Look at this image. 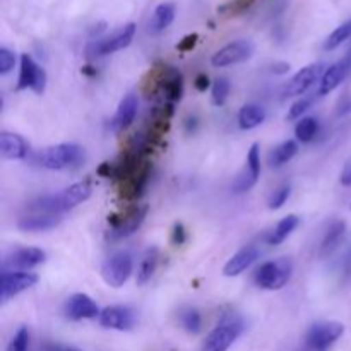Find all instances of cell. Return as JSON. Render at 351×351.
Returning <instances> with one entry per match:
<instances>
[{
    "label": "cell",
    "instance_id": "cell-1",
    "mask_svg": "<svg viewBox=\"0 0 351 351\" xmlns=\"http://www.w3.org/2000/svg\"><path fill=\"white\" fill-rule=\"evenodd\" d=\"M91 192L93 189L89 182H77V184H72L71 187H67L60 194L38 197L27 208L33 213H53V215H58V213L69 211V209L88 201L91 197Z\"/></svg>",
    "mask_w": 351,
    "mask_h": 351
},
{
    "label": "cell",
    "instance_id": "cell-2",
    "mask_svg": "<svg viewBox=\"0 0 351 351\" xmlns=\"http://www.w3.org/2000/svg\"><path fill=\"white\" fill-rule=\"evenodd\" d=\"M84 160V151L77 144H57L34 153L33 161L47 170H65Z\"/></svg>",
    "mask_w": 351,
    "mask_h": 351
},
{
    "label": "cell",
    "instance_id": "cell-3",
    "mask_svg": "<svg viewBox=\"0 0 351 351\" xmlns=\"http://www.w3.org/2000/svg\"><path fill=\"white\" fill-rule=\"evenodd\" d=\"M147 208L146 204L143 206H134V208L127 209L125 213L122 215H112L108 216V223H110V230L106 233V240L110 242H117V240H122L130 237L132 233H136L137 230L143 226L144 219H146Z\"/></svg>",
    "mask_w": 351,
    "mask_h": 351
},
{
    "label": "cell",
    "instance_id": "cell-4",
    "mask_svg": "<svg viewBox=\"0 0 351 351\" xmlns=\"http://www.w3.org/2000/svg\"><path fill=\"white\" fill-rule=\"evenodd\" d=\"M291 271H293V264L287 257H281V259L269 261V263H264L259 269L256 271V285L263 290L276 291L281 290L283 287H287V283L291 278Z\"/></svg>",
    "mask_w": 351,
    "mask_h": 351
},
{
    "label": "cell",
    "instance_id": "cell-5",
    "mask_svg": "<svg viewBox=\"0 0 351 351\" xmlns=\"http://www.w3.org/2000/svg\"><path fill=\"white\" fill-rule=\"evenodd\" d=\"M243 332L242 319L230 315L225 317L206 338L202 351H228L230 346L240 338Z\"/></svg>",
    "mask_w": 351,
    "mask_h": 351
},
{
    "label": "cell",
    "instance_id": "cell-6",
    "mask_svg": "<svg viewBox=\"0 0 351 351\" xmlns=\"http://www.w3.org/2000/svg\"><path fill=\"white\" fill-rule=\"evenodd\" d=\"M343 332H345V326L341 322H317L308 329L305 336V348L307 351H329L341 338Z\"/></svg>",
    "mask_w": 351,
    "mask_h": 351
},
{
    "label": "cell",
    "instance_id": "cell-7",
    "mask_svg": "<svg viewBox=\"0 0 351 351\" xmlns=\"http://www.w3.org/2000/svg\"><path fill=\"white\" fill-rule=\"evenodd\" d=\"M134 269V263L130 254L117 252L103 264L101 276L105 283L112 288H120L127 283Z\"/></svg>",
    "mask_w": 351,
    "mask_h": 351
},
{
    "label": "cell",
    "instance_id": "cell-8",
    "mask_svg": "<svg viewBox=\"0 0 351 351\" xmlns=\"http://www.w3.org/2000/svg\"><path fill=\"white\" fill-rule=\"evenodd\" d=\"M45 88H47V72L43 71V67H40L31 55H21V71L16 86L17 91L31 89L36 95H43Z\"/></svg>",
    "mask_w": 351,
    "mask_h": 351
},
{
    "label": "cell",
    "instance_id": "cell-9",
    "mask_svg": "<svg viewBox=\"0 0 351 351\" xmlns=\"http://www.w3.org/2000/svg\"><path fill=\"white\" fill-rule=\"evenodd\" d=\"M254 55V43L249 40H237L233 43L226 45L221 50L216 51L211 58V64L215 67H228V65L242 64L249 60Z\"/></svg>",
    "mask_w": 351,
    "mask_h": 351
},
{
    "label": "cell",
    "instance_id": "cell-10",
    "mask_svg": "<svg viewBox=\"0 0 351 351\" xmlns=\"http://www.w3.org/2000/svg\"><path fill=\"white\" fill-rule=\"evenodd\" d=\"M38 283V274L27 273V271H3L2 281V302L10 300L16 295L29 290L31 287Z\"/></svg>",
    "mask_w": 351,
    "mask_h": 351
},
{
    "label": "cell",
    "instance_id": "cell-11",
    "mask_svg": "<svg viewBox=\"0 0 351 351\" xmlns=\"http://www.w3.org/2000/svg\"><path fill=\"white\" fill-rule=\"evenodd\" d=\"M261 175V151L259 144H252L249 149V154H247V165L242 171L239 173V177L233 180L232 189L239 194L242 192L250 191L254 185L257 184Z\"/></svg>",
    "mask_w": 351,
    "mask_h": 351
},
{
    "label": "cell",
    "instance_id": "cell-12",
    "mask_svg": "<svg viewBox=\"0 0 351 351\" xmlns=\"http://www.w3.org/2000/svg\"><path fill=\"white\" fill-rule=\"evenodd\" d=\"M47 261V254L36 247H23L10 252L3 261L5 271H27Z\"/></svg>",
    "mask_w": 351,
    "mask_h": 351
},
{
    "label": "cell",
    "instance_id": "cell-13",
    "mask_svg": "<svg viewBox=\"0 0 351 351\" xmlns=\"http://www.w3.org/2000/svg\"><path fill=\"white\" fill-rule=\"evenodd\" d=\"M134 34H136V24L129 23L123 27H120L119 31H115L110 36L103 38L98 43L93 45V53L95 55H110L115 53V51L123 50V48L129 47L134 40Z\"/></svg>",
    "mask_w": 351,
    "mask_h": 351
},
{
    "label": "cell",
    "instance_id": "cell-14",
    "mask_svg": "<svg viewBox=\"0 0 351 351\" xmlns=\"http://www.w3.org/2000/svg\"><path fill=\"white\" fill-rule=\"evenodd\" d=\"M98 319L103 328L115 329V331H129L136 326V312L122 305L103 308Z\"/></svg>",
    "mask_w": 351,
    "mask_h": 351
},
{
    "label": "cell",
    "instance_id": "cell-15",
    "mask_svg": "<svg viewBox=\"0 0 351 351\" xmlns=\"http://www.w3.org/2000/svg\"><path fill=\"white\" fill-rule=\"evenodd\" d=\"M149 175L151 163L146 160L129 178H127V180L120 182V197L130 202L137 201V199L144 194V191H146L147 182H149Z\"/></svg>",
    "mask_w": 351,
    "mask_h": 351
},
{
    "label": "cell",
    "instance_id": "cell-16",
    "mask_svg": "<svg viewBox=\"0 0 351 351\" xmlns=\"http://www.w3.org/2000/svg\"><path fill=\"white\" fill-rule=\"evenodd\" d=\"M324 75V64H312L298 71L285 88V96H304L319 77Z\"/></svg>",
    "mask_w": 351,
    "mask_h": 351
},
{
    "label": "cell",
    "instance_id": "cell-17",
    "mask_svg": "<svg viewBox=\"0 0 351 351\" xmlns=\"http://www.w3.org/2000/svg\"><path fill=\"white\" fill-rule=\"evenodd\" d=\"M64 312L71 321H82V319H96L99 317V308L89 295L75 293L67 298L64 305Z\"/></svg>",
    "mask_w": 351,
    "mask_h": 351
},
{
    "label": "cell",
    "instance_id": "cell-18",
    "mask_svg": "<svg viewBox=\"0 0 351 351\" xmlns=\"http://www.w3.org/2000/svg\"><path fill=\"white\" fill-rule=\"evenodd\" d=\"M259 259V249L256 245H247L242 250L235 254V256L230 257L228 263L223 267V274L226 278H235L240 276L243 271L249 269L256 261Z\"/></svg>",
    "mask_w": 351,
    "mask_h": 351
},
{
    "label": "cell",
    "instance_id": "cell-19",
    "mask_svg": "<svg viewBox=\"0 0 351 351\" xmlns=\"http://www.w3.org/2000/svg\"><path fill=\"white\" fill-rule=\"evenodd\" d=\"M173 112H175L173 103H168V101L154 110L153 115H151L149 132H147V141H149V143H158V141L168 132Z\"/></svg>",
    "mask_w": 351,
    "mask_h": 351
},
{
    "label": "cell",
    "instance_id": "cell-20",
    "mask_svg": "<svg viewBox=\"0 0 351 351\" xmlns=\"http://www.w3.org/2000/svg\"><path fill=\"white\" fill-rule=\"evenodd\" d=\"M351 69V60L350 58H343V60L332 64L328 71L324 72V75L321 77V84H319V95H329L331 91H335L339 84L346 79V75L350 74Z\"/></svg>",
    "mask_w": 351,
    "mask_h": 351
},
{
    "label": "cell",
    "instance_id": "cell-21",
    "mask_svg": "<svg viewBox=\"0 0 351 351\" xmlns=\"http://www.w3.org/2000/svg\"><path fill=\"white\" fill-rule=\"evenodd\" d=\"M60 216L53 213H31L17 221V228L23 232H47L60 225Z\"/></svg>",
    "mask_w": 351,
    "mask_h": 351
},
{
    "label": "cell",
    "instance_id": "cell-22",
    "mask_svg": "<svg viewBox=\"0 0 351 351\" xmlns=\"http://www.w3.org/2000/svg\"><path fill=\"white\" fill-rule=\"evenodd\" d=\"M137 106H139V101H137L136 95H127L120 101L119 108H117L115 115L112 119V129L115 132H122L134 122L137 115Z\"/></svg>",
    "mask_w": 351,
    "mask_h": 351
},
{
    "label": "cell",
    "instance_id": "cell-23",
    "mask_svg": "<svg viewBox=\"0 0 351 351\" xmlns=\"http://www.w3.org/2000/svg\"><path fill=\"white\" fill-rule=\"evenodd\" d=\"M0 153L5 160H24L27 154V144L19 134H0Z\"/></svg>",
    "mask_w": 351,
    "mask_h": 351
},
{
    "label": "cell",
    "instance_id": "cell-24",
    "mask_svg": "<svg viewBox=\"0 0 351 351\" xmlns=\"http://www.w3.org/2000/svg\"><path fill=\"white\" fill-rule=\"evenodd\" d=\"M161 93H163L165 99L168 103H175L182 98V95H184V75H182V72L178 69L167 65Z\"/></svg>",
    "mask_w": 351,
    "mask_h": 351
},
{
    "label": "cell",
    "instance_id": "cell-25",
    "mask_svg": "<svg viewBox=\"0 0 351 351\" xmlns=\"http://www.w3.org/2000/svg\"><path fill=\"white\" fill-rule=\"evenodd\" d=\"M346 233V221L343 219H336L329 225V228L326 230L324 239H322L321 243V256H329V254L335 252L339 247L341 240L345 239Z\"/></svg>",
    "mask_w": 351,
    "mask_h": 351
},
{
    "label": "cell",
    "instance_id": "cell-26",
    "mask_svg": "<svg viewBox=\"0 0 351 351\" xmlns=\"http://www.w3.org/2000/svg\"><path fill=\"white\" fill-rule=\"evenodd\" d=\"M158 263H160V250L156 247H149L143 254V259H141L139 267H137V285H146L153 278Z\"/></svg>",
    "mask_w": 351,
    "mask_h": 351
},
{
    "label": "cell",
    "instance_id": "cell-27",
    "mask_svg": "<svg viewBox=\"0 0 351 351\" xmlns=\"http://www.w3.org/2000/svg\"><path fill=\"white\" fill-rule=\"evenodd\" d=\"M167 65L163 62H158L154 64L153 67L149 69V72L146 74L143 81V93L149 98V96L158 95L161 93V86H163V77H165V72H167Z\"/></svg>",
    "mask_w": 351,
    "mask_h": 351
},
{
    "label": "cell",
    "instance_id": "cell-28",
    "mask_svg": "<svg viewBox=\"0 0 351 351\" xmlns=\"http://www.w3.org/2000/svg\"><path fill=\"white\" fill-rule=\"evenodd\" d=\"M264 120H266V110L259 105H245L239 113V125L243 130L256 129Z\"/></svg>",
    "mask_w": 351,
    "mask_h": 351
},
{
    "label": "cell",
    "instance_id": "cell-29",
    "mask_svg": "<svg viewBox=\"0 0 351 351\" xmlns=\"http://www.w3.org/2000/svg\"><path fill=\"white\" fill-rule=\"evenodd\" d=\"M298 225H300L298 216L288 215L287 218L281 219V221L276 225V228L271 232L269 239H267V243H269V245H280V243H283L285 240L295 232V228H297Z\"/></svg>",
    "mask_w": 351,
    "mask_h": 351
},
{
    "label": "cell",
    "instance_id": "cell-30",
    "mask_svg": "<svg viewBox=\"0 0 351 351\" xmlns=\"http://www.w3.org/2000/svg\"><path fill=\"white\" fill-rule=\"evenodd\" d=\"M298 153V144L295 141H285L281 143L280 146L274 147L269 154V163L271 167L278 168V167H283L287 165L288 161L293 160L295 154Z\"/></svg>",
    "mask_w": 351,
    "mask_h": 351
},
{
    "label": "cell",
    "instance_id": "cell-31",
    "mask_svg": "<svg viewBox=\"0 0 351 351\" xmlns=\"http://www.w3.org/2000/svg\"><path fill=\"white\" fill-rule=\"evenodd\" d=\"M175 19V5L173 3H160L154 10V16H153V23H151V27L153 31H163L173 23Z\"/></svg>",
    "mask_w": 351,
    "mask_h": 351
},
{
    "label": "cell",
    "instance_id": "cell-32",
    "mask_svg": "<svg viewBox=\"0 0 351 351\" xmlns=\"http://www.w3.org/2000/svg\"><path fill=\"white\" fill-rule=\"evenodd\" d=\"M319 132V122L312 117H305V119H300V122L295 127V136H297L298 141L302 143H311V141L315 139Z\"/></svg>",
    "mask_w": 351,
    "mask_h": 351
},
{
    "label": "cell",
    "instance_id": "cell-33",
    "mask_svg": "<svg viewBox=\"0 0 351 351\" xmlns=\"http://www.w3.org/2000/svg\"><path fill=\"white\" fill-rule=\"evenodd\" d=\"M178 317H180V324L185 331L191 332V335H197V332H201L202 319L197 308H192V307L182 308Z\"/></svg>",
    "mask_w": 351,
    "mask_h": 351
},
{
    "label": "cell",
    "instance_id": "cell-34",
    "mask_svg": "<svg viewBox=\"0 0 351 351\" xmlns=\"http://www.w3.org/2000/svg\"><path fill=\"white\" fill-rule=\"evenodd\" d=\"M351 36V19L343 23L341 26L336 27L331 34L328 36V40L324 41V50H336L339 45L345 43L346 40Z\"/></svg>",
    "mask_w": 351,
    "mask_h": 351
},
{
    "label": "cell",
    "instance_id": "cell-35",
    "mask_svg": "<svg viewBox=\"0 0 351 351\" xmlns=\"http://www.w3.org/2000/svg\"><path fill=\"white\" fill-rule=\"evenodd\" d=\"M230 95V82L228 79L221 77V79H216V82L213 84L211 89V99L216 106H223L225 105L226 98Z\"/></svg>",
    "mask_w": 351,
    "mask_h": 351
},
{
    "label": "cell",
    "instance_id": "cell-36",
    "mask_svg": "<svg viewBox=\"0 0 351 351\" xmlns=\"http://www.w3.org/2000/svg\"><path fill=\"white\" fill-rule=\"evenodd\" d=\"M290 192H291L290 185H287V184L281 185V187H278L276 191L271 194L269 201H267V208L273 209V211L274 209L283 208V204L288 201V197H290Z\"/></svg>",
    "mask_w": 351,
    "mask_h": 351
},
{
    "label": "cell",
    "instance_id": "cell-37",
    "mask_svg": "<svg viewBox=\"0 0 351 351\" xmlns=\"http://www.w3.org/2000/svg\"><path fill=\"white\" fill-rule=\"evenodd\" d=\"M29 348V331L27 328H21L7 346V351H27Z\"/></svg>",
    "mask_w": 351,
    "mask_h": 351
},
{
    "label": "cell",
    "instance_id": "cell-38",
    "mask_svg": "<svg viewBox=\"0 0 351 351\" xmlns=\"http://www.w3.org/2000/svg\"><path fill=\"white\" fill-rule=\"evenodd\" d=\"M312 101H314V98H312V96H302L300 99H297V101L291 105V108H290V112H288L287 119L288 120L300 119V117L304 115V113L307 112L308 108H311Z\"/></svg>",
    "mask_w": 351,
    "mask_h": 351
},
{
    "label": "cell",
    "instance_id": "cell-39",
    "mask_svg": "<svg viewBox=\"0 0 351 351\" xmlns=\"http://www.w3.org/2000/svg\"><path fill=\"white\" fill-rule=\"evenodd\" d=\"M14 65H16V55H14L9 48H0V74H9L14 69Z\"/></svg>",
    "mask_w": 351,
    "mask_h": 351
},
{
    "label": "cell",
    "instance_id": "cell-40",
    "mask_svg": "<svg viewBox=\"0 0 351 351\" xmlns=\"http://www.w3.org/2000/svg\"><path fill=\"white\" fill-rule=\"evenodd\" d=\"M254 2H256V0H233V2H230L228 5L221 7V12L228 10L230 14H240L243 12V10L249 9Z\"/></svg>",
    "mask_w": 351,
    "mask_h": 351
},
{
    "label": "cell",
    "instance_id": "cell-41",
    "mask_svg": "<svg viewBox=\"0 0 351 351\" xmlns=\"http://www.w3.org/2000/svg\"><path fill=\"white\" fill-rule=\"evenodd\" d=\"M185 240H187L185 226L182 223H175L173 232H171V242H173V245H184Z\"/></svg>",
    "mask_w": 351,
    "mask_h": 351
},
{
    "label": "cell",
    "instance_id": "cell-42",
    "mask_svg": "<svg viewBox=\"0 0 351 351\" xmlns=\"http://www.w3.org/2000/svg\"><path fill=\"white\" fill-rule=\"evenodd\" d=\"M197 40H199V34L197 33H192V34H187V36L184 38V40H180V43L177 45V50L178 51H191L192 48L197 45Z\"/></svg>",
    "mask_w": 351,
    "mask_h": 351
},
{
    "label": "cell",
    "instance_id": "cell-43",
    "mask_svg": "<svg viewBox=\"0 0 351 351\" xmlns=\"http://www.w3.org/2000/svg\"><path fill=\"white\" fill-rule=\"evenodd\" d=\"M194 86L197 91L202 93V91H206L209 86H211V82H209V77L206 74H197L194 79Z\"/></svg>",
    "mask_w": 351,
    "mask_h": 351
},
{
    "label": "cell",
    "instance_id": "cell-44",
    "mask_svg": "<svg viewBox=\"0 0 351 351\" xmlns=\"http://www.w3.org/2000/svg\"><path fill=\"white\" fill-rule=\"evenodd\" d=\"M339 182H341L345 187H351V161H348V163L345 165V168H343Z\"/></svg>",
    "mask_w": 351,
    "mask_h": 351
},
{
    "label": "cell",
    "instance_id": "cell-45",
    "mask_svg": "<svg viewBox=\"0 0 351 351\" xmlns=\"http://www.w3.org/2000/svg\"><path fill=\"white\" fill-rule=\"evenodd\" d=\"M47 351H81V350L74 348V346H67V345H48Z\"/></svg>",
    "mask_w": 351,
    "mask_h": 351
},
{
    "label": "cell",
    "instance_id": "cell-46",
    "mask_svg": "<svg viewBox=\"0 0 351 351\" xmlns=\"http://www.w3.org/2000/svg\"><path fill=\"white\" fill-rule=\"evenodd\" d=\"M343 271H345V276L351 278V250L348 252V256H346L345 264H343Z\"/></svg>",
    "mask_w": 351,
    "mask_h": 351
},
{
    "label": "cell",
    "instance_id": "cell-47",
    "mask_svg": "<svg viewBox=\"0 0 351 351\" xmlns=\"http://www.w3.org/2000/svg\"><path fill=\"white\" fill-rule=\"evenodd\" d=\"M290 71V65L288 64H276L273 65V72H276V74H285V72Z\"/></svg>",
    "mask_w": 351,
    "mask_h": 351
}]
</instances>
